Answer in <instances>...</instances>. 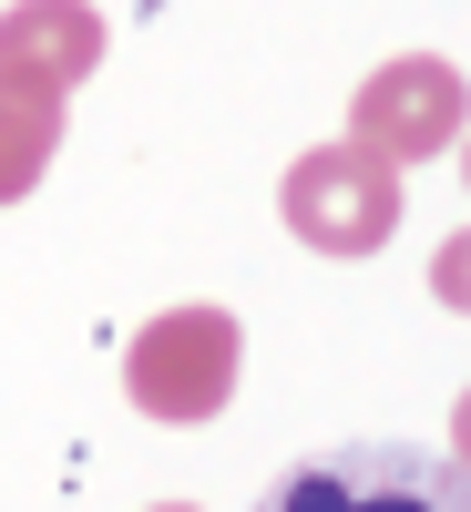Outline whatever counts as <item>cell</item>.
Returning a JSON list of instances; mask_svg holds the SVG:
<instances>
[{
	"instance_id": "1",
	"label": "cell",
	"mask_w": 471,
	"mask_h": 512,
	"mask_svg": "<svg viewBox=\"0 0 471 512\" xmlns=\"http://www.w3.org/2000/svg\"><path fill=\"white\" fill-rule=\"evenodd\" d=\"M246 379V328L226 308H164L134 328V349H123V400L164 431H205Z\"/></svg>"
},
{
	"instance_id": "2",
	"label": "cell",
	"mask_w": 471,
	"mask_h": 512,
	"mask_svg": "<svg viewBox=\"0 0 471 512\" xmlns=\"http://www.w3.org/2000/svg\"><path fill=\"white\" fill-rule=\"evenodd\" d=\"M277 216H287L297 246H318V256H379V246L400 236V175L338 134V144H308V154L287 164Z\"/></svg>"
},
{
	"instance_id": "3",
	"label": "cell",
	"mask_w": 471,
	"mask_h": 512,
	"mask_svg": "<svg viewBox=\"0 0 471 512\" xmlns=\"http://www.w3.org/2000/svg\"><path fill=\"white\" fill-rule=\"evenodd\" d=\"M256 512H461L451 461L400 451V441H359V451H308L256 492Z\"/></svg>"
},
{
	"instance_id": "4",
	"label": "cell",
	"mask_w": 471,
	"mask_h": 512,
	"mask_svg": "<svg viewBox=\"0 0 471 512\" xmlns=\"http://www.w3.org/2000/svg\"><path fill=\"white\" fill-rule=\"evenodd\" d=\"M349 144L379 154L390 175H410V164H441L461 144V62L451 52H400V62H379L359 82V103H349Z\"/></svg>"
},
{
	"instance_id": "5",
	"label": "cell",
	"mask_w": 471,
	"mask_h": 512,
	"mask_svg": "<svg viewBox=\"0 0 471 512\" xmlns=\"http://www.w3.org/2000/svg\"><path fill=\"white\" fill-rule=\"evenodd\" d=\"M103 72V11L93 0H11L0 11V82H31V93H82Z\"/></svg>"
},
{
	"instance_id": "6",
	"label": "cell",
	"mask_w": 471,
	"mask_h": 512,
	"mask_svg": "<svg viewBox=\"0 0 471 512\" xmlns=\"http://www.w3.org/2000/svg\"><path fill=\"white\" fill-rule=\"evenodd\" d=\"M62 154V93H31V82H0V205H21Z\"/></svg>"
},
{
	"instance_id": "7",
	"label": "cell",
	"mask_w": 471,
	"mask_h": 512,
	"mask_svg": "<svg viewBox=\"0 0 471 512\" xmlns=\"http://www.w3.org/2000/svg\"><path fill=\"white\" fill-rule=\"evenodd\" d=\"M144 512H205V502H144Z\"/></svg>"
}]
</instances>
